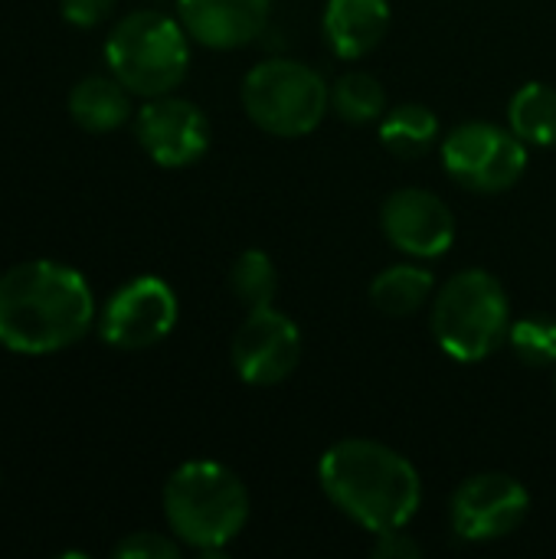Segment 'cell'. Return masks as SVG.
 Masks as SVG:
<instances>
[{"mask_svg":"<svg viewBox=\"0 0 556 559\" xmlns=\"http://www.w3.org/2000/svg\"><path fill=\"white\" fill-rule=\"evenodd\" d=\"M95 318V295L72 265L29 259L0 275V347L10 354H59L79 344Z\"/></svg>","mask_w":556,"mask_h":559,"instance_id":"obj_1","label":"cell"},{"mask_svg":"<svg viewBox=\"0 0 556 559\" xmlns=\"http://www.w3.org/2000/svg\"><path fill=\"white\" fill-rule=\"evenodd\" d=\"M324 498L367 534L410 527L423 504V478L397 449L374 439H341L318 462Z\"/></svg>","mask_w":556,"mask_h":559,"instance_id":"obj_2","label":"cell"},{"mask_svg":"<svg viewBox=\"0 0 556 559\" xmlns=\"http://www.w3.org/2000/svg\"><path fill=\"white\" fill-rule=\"evenodd\" d=\"M161 504L170 534L203 557L223 554L249 521V491L242 478L210 459H193L174 468Z\"/></svg>","mask_w":556,"mask_h":559,"instance_id":"obj_3","label":"cell"},{"mask_svg":"<svg viewBox=\"0 0 556 559\" xmlns=\"http://www.w3.org/2000/svg\"><path fill=\"white\" fill-rule=\"evenodd\" d=\"M439 350L459 364H482L511 331V305L505 285L485 269L456 272L436 295L429 311Z\"/></svg>","mask_w":556,"mask_h":559,"instance_id":"obj_4","label":"cell"},{"mask_svg":"<svg viewBox=\"0 0 556 559\" xmlns=\"http://www.w3.org/2000/svg\"><path fill=\"white\" fill-rule=\"evenodd\" d=\"M108 72L141 98L174 92L190 69V36L180 20L157 10L121 16L105 39Z\"/></svg>","mask_w":556,"mask_h":559,"instance_id":"obj_5","label":"cell"},{"mask_svg":"<svg viewBox=\"0 0 556 559\" xmlns=\"http://www.w3.org/2000/svg\"><path fill=\"white\" fill-rule=\"evenodd\" d=\"M239 95L249 121L275 138L311 134L331 108V85L318 69L298 59H265L252 66Z\"/></svg>","mask_w":556,"mask_h":559,"instance_id":"obj_6","label":"cell"},{"mask_svg":"<svg viewBox=\"0 0 556 559\" xmlns=\"http://www.w3.org/2000/svg\"><path fill=\"white\" fill-rule=\"evenodd\" d=\"M446 174L472 193H505L528 170V144L495 121H462L439 141Z\"/></svg>","mask_w":556,"mask_h":559,"instance_id":"obj_7","label":"cell"},{"mask_svg":"<svg viewBox=\"0 0 556 559\" xmlns=\"http://www.w3.org/2000/svg\"><path fill=\"white\" fill-rule=\"evenodd\" d=\"M180 305L174 288L157 275H138L111 292L95 324L115 350H147L161 344L177 324Z\"/></svg>","mask_w":556,"mask_h":559,"instance_id":"obj_8","label":"cell"},{"mask_svg":"<svg viewBox=\"0 0 556 559\" xmlns=\"http://www.w3.org/2000/svg\"><path fill=\"white\" fill-rule=\"evenodd\" d=\"M531 514L528 488L505 472H482L465 478L452 501L449 521L465 544H495L511 537Z\"/></svg>","mask_w":556,"mask_h":559,"instance_id":"obj_9","label":"cell"},{"mask_svg":"<svg viewBox=\"0 0 556 559\" xmlns=\"http://www.w3.org/2000/svg\"><path fill=\"white\" fill-rule=\"evenodd\" d=\"M233 370L249 386H279L301 364L298 324L272 305L249 308L229 347Z\"/></svg>","mask_w":556,"mask_h":559,"instance_id":"obj_10","label":"cell"},{"mask_svg":"<svg viewBox=\"0 0 556 559\" xmlns=\"http://www.w3.org/2000/svg\"><path fill=\"white\" fill-rule=\"evenodd\" d=\"M134 134L144 154L167 170L197 164L210 147V121L203 108L177 95H157L134 115Z\"/></svg>","mask_w":556,"mask_h":559,"instance_id":"obj_11","label":"cell"},{"mask_svg":"<svg viewBox=\"0 0 556 559\" xmlns=\"http://www.w3.org/2000/svg\"><path fill=\"white\" fill-rule=\"evenodd\" d=\"M383 236L393 249L410 259H439L456 242V213L452 206L423 187L393 190L380 210Z\"/></svg>","mask_w":556,"mask_h":559,"instance_id":"obj_12","label":"cell"},{"mask_svg":"<svg viewBox=\"0 0 556 559\" xmlns=\"http://www.w3.org/2000/svg\"><path fill=\"white\" fill-rule=\"evenodd\" d=\"M272 0H177L187 36L206 49H239L269 23Z\"/></svg>","mask_w":556,"mask_h":559,"instance_id":"obj_13","label":"cell"},{"mask_svg":"<svg viewBox=\"0 0 556 559\" xmlns=\"http://www.w3.org/2000/svg\"><path fill=\"white\" fill-rule=\"evenodd\" d=\"M390 0H328L321 29L338 59H364L390 29Z\"/></svg>","mask_w":556,"mask_h":559,"instance_id":"obj_14","label":"cell"},{"mask_svg":"<svg viewBox=\"0 0 556 559\" xmlns=\"http://www.w3.org/2000/svg\"><path fill=\"white\" fill-rule=\"evenodd\" d=\"M69 118L88 134H108L131 118V92L108 75H85L69 92Z\"/></svg>","mask_w":556,"mask_h":559,"instance_id":"obj_15","label":"cell"},{"mask_svg":"<svg viewBox=\"0 0 556 559\" xmlns=\"http://www.w3.org/2000/svg\"><path fill=\"white\" fill-rule=\"evenodd\" d=\"M433 295H436L433 275L413 262L390 265L370 282V305L390 318H410L423 311L433 301Z\"/></svg>","mask_w":556,"mask_h":559,"instance_id":"obj_16","label":"cell"},{"mask_svg":"<svg viewBox=\"0 0 556 559\" xmlns=\"http://www.w3.org/2000/svg\"><path fill=\"white\" fill-rule=\"evenodd\" d=\"M380 141L393 157H403V160L423 157L429 147L439 144V118L433 108H426L419 102H403V105L383 111Z\"/></svg>","mask_w":556,"mask_h":559,"instance_id":"obj_17","label":"cell"},{"mask_svg":"<svg viewBox=\"0 0 556 559\" xmlns=\"http://www.w3.org/2000/svg\"><path fill=\"white\" fill-rule=\"evenodd\" d=\"M508 128L531 147H556V88L528 82L508 105Z\"/></svg>","mask_w":556,"mask_h":559,"instance_id":"obj_18","label":"cell"},{"mask_svg":"<svg viewBox=\"0 0 556 559\" xmlns=\"http://www.w3.org/2000/svg\"><path fill=\"white\" fill-rule=\"evenodd\" d=\"M331 111L351 124L380 121L387 111V88L370 72H344L331 82Z\"/></svg>","mask_w":556,"mask_h":559,"instance_id":"obj_19","label":"cell"},{"mask_svg":"<svg viewBox=\"0 0 556 559\" xmlns=\"http://www.w3.org/2000/svg\"><path fill=\"white\" fill-rule=\"evenodd\" d=\"M229 288H233L236 301H242L246 308L272 305V298L279 292L275 262L262 249H246L229 269Z\"/></svg>","mask_w":556,"mask_h":559,"instance_id":"obj_20","label":"cell"},{"mask_svg":"<svg viewBox=\"0 0 556 559\" xmlns=\"http://www.w3.org/2000/svg\"><path fill=\"white\" fill-rule=\"evenodd\" d=\"M508 344L514 350V357L524 367L534 370H547L556 364V318L551 314H528L511 321L508 331Z\"/></svg>","mask_w":556,"mask_h":559,"instance_id":"obj_21","label":"cell"},{"mask_svg":"<svg viewBox=\"0 0 556 559\" xmlns=\"http://www.w3.org/2000/svg\"><path fill=\"white\" fill-rule=\"evenodd\" d=\"M118 559H177L180 557V540L164 537L157 531H138L128 534L118 547H115Z\"/></svg>","mask_w":556,"mask_h":559,"instance_id":"obj_22","label":"cell"},{"mask_svg":"<svg viewBox=\"0 0 556 559\" xmlns=\"http://www.w3.org/2000/svg\"><path fill=\"white\" fill-rule=\"evenodd\" d=\"M111 10H115V0H59L62 20L79 26V29L98 26Z\"/></svg>","mask_w":556,"mask_h":559,"instance_id":"obj_23","label":"cell"},{"mask_svg":"<svg viewBox=\"0 0 556 559\" xmlns=\"http://www.w3.org/2000/svg\"><path fill=\"white\" fill-rule=\"evenodd\" d=\"M374 547L370 554L377 559H413L423 554V547L406 534V527H397V531H383V534H374Z\"/></svg>","mask_w":556,"mask_h":559,"instance_id":"obj_24","label":"cell"}]
</instances>
